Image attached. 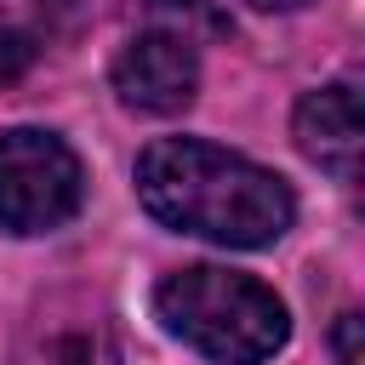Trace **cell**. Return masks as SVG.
<instances>
[{
  "instance_id": "3",
  "label": "cell",
  "mask_w": 365,
  "mask_h": 365,
  "mask_svg": "<svg viewBox=\"0 0 365 365\" xmlns=\"http://www.w3.org/2000/svg\"><path fill=\"white\" fill-rule=\"evenodd\" d=\"M80 194H86V171L63 137L34 125L0 131V222L11 234L63 228L80 211Z\"/></svg>"
},
{
  "instance_id": "6",
  "label": "cell",
  "mask_w": 365,
  "mask_h": 365,
  "mask_svg": "<svg viewBox=\"0 0 365 365\" xmlns=\"http://www.w3.org/2000/svg\"><path fill=\"white\" fill-rule=\"evenodd\" d=\"M17 365H120V348L108 319H97L91 308H46L29 325Z\"/></svg>"
},
{
  "instance_id": "5",
  "label": "cell",
  "mask_w": 365,
  "mask_h": 365,
  "mask_svg": "<svg viewBox=\"0 0 365 365\" xmlns=\"http://www.w3.org/2000/svg\"><path fill=\"white\" fill-rule=\"evenodd\" d=\"M291 131H297V148L314 165H325L342 182H354V171H359V137H365V125H359V86L336 80V86L308 91L297 103Z\"/></svg>"
},
{
  "instance_id": "4",
  "label": "cell",
  "mask_w": 365,
  "mask_h": 365,
  "mask_svg": "<svg viewBox=\"0 0 365 365\" xmlns=\"http://www.w3.org/2000/svg\"><path fill=\"white\" fill-rule=\"evenodd\" d=\"M194 86H200V57L171 29H148L114 57V91H120L125 108L177 114V108L194 103Z\"/></svg>"
},
{
  "instance_id": "1",
  "label": "cell",
  "mask_w": 365,
  "mask_h": 365,
  "mask_svg": "<svg viewBox=\"0 0 365 365\" xmlns=\"http://www.w3.org/2000/svg\"><path fill=\"white\" fill-rule=\"evenodd\" d=\"M137 194L165 228L240 251L274 245L297 217V200L274 171L200 137L148 143L137 154Z\"/></svg>"
},
{
  "instance_id": "2",
  "label": "cell",
  "mask_w": 365,
  "mask_h": 365,
  "mask_svg": "<svg viewBox=\"0 0 365 365\" xmlns=\"http://www.w3.org/2000/svg\"><path fill=\"white\" fill-rule=\"evenodd\" d=\"M154 308L171 336H182L188 348H200L205 359H222V365H262L291 336L285 302L262 279L211 268V262L177 268L171 279H160Z\"/></svg>"
},
{
  "instance_id": "9",
  "label": "cell",
  "mask_w": 365,
  "mask_h": 365,
  "mask_svg": "<svg viewBox=\"0 0 365 365\" xmlns=\"http://www.w3.org/2000/svg\"><path fill=\"white\" fill-rule=\"evenodd\" d=\"M154 11H177V17H200V23H211V29H222V11H217V0H148Z\"/></svg>"
},
{
  "instance_id": "7",
  "label": "cell",
  "mask_w": 365,
  "mask_h": 365,
  "mask_svg": "<svg viewBox=\"0 0 365 365\" xmlns=\"http://www.w3.org/2000/svg\"><path fill=\"white\" fill-rule=\"evenodd\" d=\"M29 57H34V40H29V34L0 11V86H6V80H17V74L29 68Z\"/></svg>"
},
{
  "instance_id": "8",
  "label": "cell",
  "mask_w": 365,
  "mask_h": 365,
  "mask_svg": "<svg viewBox=\"0 0 365 365\" xmlns=\"http://www.w3.org/2000/svg\"><path fill=\"white\" fill-rule=\"evenodd\" d=\"M331 342H336V365H365V354H359V314H342Z\"/></svg>"
},
{
  "instance_id": "10",
  "label": "cell",
  "mask_w": 365,
  "mask_h": 365,
  "mask_svg": "<svg viewBox=\"0 0 365 365\" xmlns=\"http://www.w3.org/2000/svg\"><path fill=\"white\" fill-rule=\"evenodd\" d=\"M251 6H262V11H285V6H302V0H251Z\"/></svg>"
}]
</instances>
